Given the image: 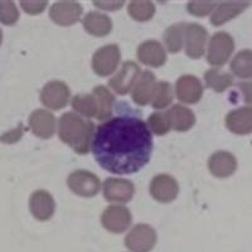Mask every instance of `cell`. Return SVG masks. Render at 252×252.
I'll use <instances>...</instances> for the list:
<instances>
[{"mask_svg":"<svg viewBox=\"0 0 252 252\" xmlns=\"http://www.w3.org/2000/svg\"><path fill=\"white\" fill-rule=\"evenodd\" d=\"M91 150L103 169L115 174L135 173L150 160L152 131L135 116L111 118L96 127Z\"/></svg>","mask_w":252,"mask_h":252,"instance_id":"cell-1","label":"cell"},{"mask_svg":"<svg viewBox=\"0 0 252 252\" xmlns=\"http://www.w3.org/2000/svg\"><path fill=\"white\" fill-rule=\"evenodd\" d=\"M58 135L61 140L72 146L76 153L87 154L94 140V126L92 121L85 120L76 112H66L58 121Z\"/></svg>","mask_w":252,"mask_h":252,"instance_id":"cell-2","label":"cell"},{"mask_svg":"<svg viewBox=\"0 0 252 252\" xmlns=\"http://www.w3.org/2000/svg\"><path fill=\"white\" fill-rule=\"evenodd\" d=\"M235 51V40L227 32H217L209 39L207 61L212 66H222L231 58Z\"/></svg>","mask_w":252,"mask_h":252,"instance_id":"cell-3","label":"cell"},{"mask_svg":"<svg viewBox=\"0 0 252 252\" xmlns=\"http://www.w3.org/2000/svg\"><path fill=\"white\" fill-rule=\"evenodd\" d=\"M157 244V232L149 224H136L125 237V246L132 252H150Z\"/></svg>","mask_w":252,"mask_h":252,"instance_id":"cell-4","label":"cell"},{"mask_svg":"<svg viewBox=\"0 0 252 252\" xmlns=\"http://www.w3.org/2000/svg\"><path fill=\"white\" fill-rule=\"evenodd\" d=\"M120 48L116 44H106L94 52L92 57V68L98 76L114 73L120 63Z\"/></svg>","mask_w":252,"mask_h":252,"instance_id":"cell-5","label":"cell"},{"mask_svg":"<svg viewBox=\"0 0 252 252\" xmlns=\"http://www.w3.org/2000/svg\"><path fill=\"white\" fill-rule=\"evenodd\" d=\"M69 189L81 197H94L101 188L98 177L89 170H76L67 178Z\"/></svg>","mask_w":252,"mask_h":252,"instance_id":"cell-6","label":"cell"},{"mask_svg":"<svg viewBox=\"0 0 252 252\" xmlns=\"http://www.w3.org/2000/svg\"><path fill=\"white\" fill-rule=\"evenodd\" d=\"M101 223L110 232L121 233L129 228L131 223V213L125 206L112 204L101 215Z\"/></svg>","mask_w":252,"mask_h":252,"instance_id":"cell-7","label":"cell"},{"mask_svg":"<svg viewBox=\"0 0 252 252\" xmlns=\"http://www.w3.org/2000/svg\"><path fill=\"white\" fill-rule=\"evenodd\" d=\"M71 96L68 86L62 81H49L40 91V102L52 110H60L67 105Z\"/></svg>","mask_w":252,"mask_h":252,"instance_id":"cell-8","label":"cell"},{"mask_svg":"<svg viewBox=\"0 0 252 252\" xmlns=\"http://www.w3.org/2000/svg\"><path fill=\"white\" fill-rule=\"evenodd\" d=\"M206 28L198 23L186 24L184 29V49L190 58H201L204 55L207 43Z\"/></svg>","mask_w":252,"mask_h":252,"instance_id":"cell-9","label":"cell"},{"mask_svg":"<svg viewBox=\"0 0 252 252\" xmlns=\"http://www.w3.org/2000/svg\"><path fill=\"white\" fill-rule=\"evenodd\" d=\"M140 73L141 71L138 63H135L134 61H127L109 81L110 87L119 94H127L132 90Z\"/></svg>","mask_w":252,"mask_h":252,"instance_id":"cell-10","label":"cell"},{"mask_svg":"<svg viewBox=\"0 0 252 252\" xmlns=\"http://www.w3.org/2000/svg\"><path fill=\"white\" fill-rule=\"evenodd\" d=\"M135 187L129 179L123 178H107L103 182V195L109 202L126 203L132 198Z\"/></svg>","mask_w":252,"mask_h":252,"instance_id":"cell-11","label":"cell"},{"mask_svg":"<svg viewBox=\"0 0 252 252\" xmlns=\"http://www.w3.org/2000/svg\"><path fill=\"white\" fill-rule=\"evenodd\" d=\"M179 193L177 181L169 174H158L150 182V194L161 203H168L175 199Z\"/></svg>","mask_w":252,"mask_h":252,"instance_id":"cell-12","label":"cell"},{"mask_svg":"<svg viewBox=\"0 0 252 252\" xmlns=\"http://www.w3.org/2000/svg\"><path fill=\"white\" fill-rule=\"evenodd\" d=\"M175 94L179 101L184 103L198 102L203 94L201 80L193 75L181 76L175 85Z\"/></svg>","mask_w":252,"mask_h":252,"instance_id":"cell-13","label":"cell"},{"mask_svg":"<svg viewBox=\"0 0 252 252\" xmlns=\"http://www.w3.org/2000/svg\"><path fill=\"white\" fill-rule=\"evenodd\" d=\"M82 15V6L76 1H58L49 9V17L60 26H72Z\"/></svg>","mask_w":252,"mask_h":252,"instance_id":"cell-14","label":"cell"},{"mask_svg":"<svg viewBox=\"0 0 252 252\" xmlns=\"http://www.w3.org/2000/svg\"><path fill=\"white\" fill-rule=\"evenodd\" d=\"M56 116L51 111L37 109L29 116V127L38 138L49 139L56 132Z\"/></svg>","mask_w":252,"mask_h":252,"instance_id":"cell-15","label":"cell"},{"mask_svg":"<svg viewBox=\"0 0 252 252\" xmlns=\"http://www.w3.org/2000/svg\"><path fill=\"white\" fill-rule=\"evenodd\" d=\"M55 199L44 189H38L29 198L32 215L38 220H47L55 213Z\"/></svg>","mask_w":252,"mask_h":252,"instance_id":"cell-16","label":"cell"},{"mask_svg":"<svg viewBox=\"0 0 252 252\" xmlns=\"http://www.w3.org/2000/svg\"><path fill=\"white\" fill-rule=\"evenodd\" d=\"M208 168L215 177L227 178L237 169V159L232 153L220 150L209 157Z\"/></svg>","mask_w":252,"mask_h":252,"instance_id":"cell-17","label":"cell"},{"mask_svg":"<svg viewBox=\"0 0 252 252\" xmlns=\"http://www.w3.org/2000/svg\"><path fill=\"white\" fill-rule=\"evenodd\" d=\"M227 129L233 134L246 135L252 132V107L244 106L229 111L226 116Z\"/></svg>","mask_w":252,"mask_h":252,"instance_id":"cell-18","label":"cell"},{"mask_svg":"<svg viewBox=\"0 0 252 252\" xmlns=\"http://www.w3.org/2000/svg\"><path fill=\"white\" fill-rule=\"evenodd\" d=\"M138 58L141 63L150 67H160L166 61V52L158 40H145L138 48Z\"/></svg>","mask_w":252,"mask_h":252,"instance_id":"cell-19","label":"cell"},{"mask_svg":"<svg viewBox=\"0 0 252 252\" xmlns=\"http://www.w3.org/2000/svg\"><path fill=\"white\" fill-rule=\"evenodd\" d=\"M157 82V77L152 71L141 72L131 90V97L134 102L138 105H146L152 101Z\"/></svg>","mask_w":252,"mask_h":252,"instance_id":"cell-20","label":"cell"},{"mask_svg":"<svg viewBox=\"0 0 252 252\" xmlns=\"http://www.w3.org/2000/svg\"><path fill=\"white\" fill-rule=\"evenodd\" d=\"M166 116L169 119L170 127L175 131H187L195 124V116L189 107L183 105H174L166 111Z\"/></svg>","mask_w":252,"mask_h":252,"instance_id":"cell-21","label":"cell"},{"mask_svg":"<svg viewBox=\"0 0 252 252\" xmlns=\"http://www.w3.org/2000/svg\"><path fill=\"white\" fill-rule=\"evenodd\" d=\"M82 24L90 34L94 37L107 35L112 29V22L109 15L101 12H90L85 15Z\"/></svg>","mask_w":252,"mask_h":252,"instance_id":"cell-22","label":"cell"},{"mask_svg":"<svg viewBox=\"0 0 252 252\" xmlns=\"http://www.w3.org/2000/svg\"><path fill=\"white\" fill-rule=\"evenodd\" d=\"M250 3H220L217 4L211 17V23L213 26H222L228 20L233 19L238 14L249 8Z\"/></svg>","mask_w":252,"mask_h":252,"instance_id":"cell-23","label":"cell"},{"mask_svg":"<svg viewBox=\"0 0 252 252\" xmlns=\"http://www.w3.org/2000/svg\"><path fill=\"white\" fill-rule=\"evenodd\" d=\"M92 94H94V96L97 100L98 111L97 115H96V118L102 121H106L109 119H111L112 109H114L115 103L114 94L107 87L102 86V85L94 87Z\"/></svg>","mask_w":252,"mask_h":252,"instance_id":"cell-24","label":"cell"},{"mask_svg":"<svg viewBox=\"0 0 252 252\" xmlns=\"http://www.w3.org/2000/svg\"><path fill=\"white\" fill-rule=\"evenodd\" d=\"M231 71L238 78H252V51L242 49L231 61Z\"/></svg>","mask_w":252,"mask_h":252,"instance_id":"cell-25","label":"cell"},{"mask_svg":"<svg viewBox=\"0 0 252 252\" xmlns=\"http://www.w3.org/2000/svg\"><path fill=\"white\" fill-rule=\"evenodd\" d=\"M204 81L209 89L215 90L216 92H223L232 86L233 77L228 72H223L220 68H209L204 73Z\"/></svg>","mask_w":252,"mask_h":252,"instance_id":"cell-26","label":"cell"},{"mask_svg":"<svg viewBox=\"0 0 252 252\" xmlns=\"http://www.w3.org/2000/svg\"><path fill=\"white\" fill-rule=\"evenodd\" d=\"M72 107L78 115H83L86 118H96L98 111L97 100L94 94H78L72 98Z\"/></svg>","mask_w":252,"mask_h":252,"instance_id":"cell-27","label":"cell"},{"mask_svg":"<svg viewBox=\"0 0 252 252\" xmlns=\"http://www.w3.org/2000/svg\"><path fill=\"white\" fill-rule=\"evenodd\" d=\"M184 29L186 23H177L168 27L163 38L166 49L172 53H178L184 47Z\"/></svg>","mask_w":252,"mask_h":252,"instance_id":"cell-28","label":"cell"},{"mask_svg":"<svg viewBox=\"0 0 252 252\" xmlns=\"http://www.w3.org/2000/svg\"><path fill=\"white\" fill-rule=\"evenodd\" d=\"M173 97H174V92H173L172 85L166 81H159L155 85L154 92H153V107L157 110H161L164 107L169 106L173 101Z\"/></svg>","mask_w":252,"mask_h":252,"instance_id":"cell-29","label":"cell"},{"mask_svg":"<svg viewBox=\"0 0 252 252\" xmlns=\"http://www.w3.org/2000/svg\"><path fill=\"white\" fill-rule=\"evenodd\" d=\"M127 10L130 17L138 22H146L155 14V6L152 1H131Z\"/></svg>","mask_w":252,"mask_h":252,"instance_id":"cell-30","label":"cell"},{"mask_svg":"<svg viewBox=\"0 0 252 252\" xmlns=\"http://www.w3.org/2000/svg\"><path fill=\"white\" fill-rule=\"evenodd\" d=\"M148 127L155 135H165L170 130L169 119L166 116V112H154L148 119Z\"/></svg>","mask_w":252,"mask_h":252,"instance_id":"cell-31","label":"cell"},{"mask_svg":"<svg viewBox=\"0 0 252 252\" xmlns=\"http://www.w3.org/2000/svg\"><path fill=\"white\" fill-rule=\"evenodd\" d=\"M19 19V10L13 1H0V22L5 26H13Z\"/></svg>","mask_w":252,"mask_h":252,"instance_id":"cell-32","label":"cell"},{"mask_svg":"<svg viewBox=\"0 0 252 252\" xmlns=\"http://www.w3.org/2000/svg\"><path fill=\"white\" fill-rule=\"evenodd\" d=\"M216 6H217V4L215 3H195V1H190V3H188L187 8H188V12L190 14L197 15V17H203V15L209 14V13H213Z\"/></svg>","mask_w":252,"mask_h":252,"instance_id":"cell-33","label":"cell"},{"mask_svg":"<svg viewBox=\"0 0 252 252\" xmlns=\"http://www.w3.org/2000/svg\"><path fill=\"white\" fill-rule=\"evenodd\" d=\"M48 3L47 1H22L20 6L23 8V10L28 14L35 15L39 14L47 8Z\"/></svg>","mask_w":252,"mask_h":252,"instance_id":"cell-34","label":"cell"},{"mask_svg":"<svg viewBox=\"0 0 252 252\" xmlns=\"http://www.w3.org/2000/svg\"><path fill=\"white\" fill-rule=\"evenodd\" d=\"M241 92H242V96L245 98V102L251 105L252 107V81H245V82H241L238 85Z\"/></svg>","mask_w":252,"mask_h":252,"instance_id":"cell-35","label":"cell"},{"mask_svg":"<svg viewBox=\"0 0 252 252\" xmlns=\"http://www.w3.org/2000/svg\"><path fill=\"white\" fill-rule=\"evenodd\" d=\"M94 5L103 10H119L124 6V1H94Z\"/></svg>","mask_w":252,"mask_h":252,"instance_id":"cell-36","label":"cell"},{"mask_svg":"<svg viewBox=\"0 0 252 252\" xmlns=\"http://www.w3.org/2000/svg\"><path fill=\"white\" fill-rule=\"evenodd\" d=\"M17 131L18 130H14L13 132H8V134H5L0 139L4 140V143H15V141L20 138V135H22V132H17Z\"/></svg>","mask_w":252,"mask_h":252,"instance_id":"cell-37","label":"cell"},{"mask_svg":"<svg viewBox=\"0 0 252 252\" xmlns=\"http://www.w3.org/2000/svg\"><path fill=\"white\" fill-rule=\"evenodd\" d=\"M1 42H3V32L0 29V44H1Z\"/></svg>","mask_w":252,"mask_h":252,"instance_id":"cell-38","label":"cell"}]
</instances>
